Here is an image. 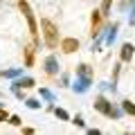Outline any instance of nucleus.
<instances>
[{
  "mask_svg": "<svg viewBox=\"0 0 135 135\" xmlns=\"http://www.w3.org/2000/svg\"><path fill=\"white\" fill-rule=\"evenodd\" d=\"M41 29H43V38H45V45L47 47H56L59 45V29L52 20L43 18L41 20Z\"/></svg>",
  "mask_w": 135,
  "mask_h": 135,
  "instance_id": "1",
  "label": "nucleus"
},
{
  "mask_svg": "<svg viewBox=\"0 0 135 135\" xmlns=\"http://www.w3.org/2000/svg\"><path fill=\"white\" fill-rule=\"evenodd\" d=\"M18 9L23 11V16L27 18V25H29V32H32L34 41H38V27H36V20H34V14H32V9H29V5L25 2V0H20V2H18Z\"/></svg>",
  "mask_w": 135,
  "mask_h": 135,
  "instance_id": "2",
  "label": "nucleus"
},
{
  "mask_svg": "<svg viewBox=\"0 0 135 135\" xmlns=\"http://www.w3.org/2000/svg\"><path fill=\"white\" fill-rule=\"evenodd\" d=\"M95 108H97L99 113H104V115H108V117H119V110L113 108L110 104H108L106 97H97V99H95Z\"/></svg>",
  "mask_w": 135,
  "mask_h": 135,
  "instance_id": "3",
  "label": "nucleus"
},
{
  "mask_svg": "<svg viewBox=\"0 0 135 135\" xmlns=\"http://www.w3.org/2000/svg\"><path fill=\"white\" fill-rule=\"evenodd\" d=\"M61 50H63L65 54L77 52V50H79V41H77V38H63V41H61Z\"/></svg>",
  "mask_w": 135,
  "mask_h": 135,
  "instance_id": "4",
  "label": "nucleus"
},
{
  "mask_svg": "<svg viewBox=\"0 0 135 135\" xmlns=\"http://www.w3.org/2000/svg\"><path fill=\"white\" fill-rule=\"evenodd\" d=\"M88 86H90V77H79L77 79V81H74V90H77V92H86L88 90Z\"/></svg>",
  "mask_w": 135,
  "mask_h": 135,
  "instance_id": "5",
  "label": "nucleus"
},
{
  "mask_svg": "<svg viewBox=\"0 0 135 135\" xmlns=\"http://www.w3.org/2000/svg\"><path fill=\"white\" fill-rule=\"evenodd\" d=\"M45 72H47V74H56L59 72V63H56V59H54V56L45 59Z\"/></svg>",
  "mask_w": 135,
  "mask_h": 135,
  "instance_id": "6",
  "label": "nucleus"
},
{
  "mask_svg": "<svg viewBox=\"0 0 135 135\" xmlns=\"http://www.w3.org/2000/svg\"><path fill=\"white\" fill-rule=\"evenodd\" d=\"M133 54H135V47H133L131 43H124V45H122V54H119L122 61H131V59H133Z\"/></svg>",
  "mask_w": 135,
  "mask_h": 135,
  "instance_id": "7",
  "label": "nucleus"
},
{
  "mask_svg": "<svg viewBox=\"0 0 135 135\" xmlns=\"http://www.w3.org/2000/svg\"><path fill=\"white\" fill-rule=\"evenodd\" d=\"M32 86H34V79L25 77V79H18V81H14V86H11V88H14V90H20V88H23V90H25V88H32Z\"/></svg>",
  "mask_w": 135,
  "mask_h": 135,
  "instance_id": "8",
  "label": "nucleus"
},
{
  "mask_svg": "<svg viewBox=\"0 0 135 135\" xmlns=\"http://www.w3.org/2000/svg\"><path fill=\"white\" fill-rule=\"evenodd\" d=\"M77 74L79 77H90V68H88L86 63H81V65L77 68Z\"/></svg>",
  "mask_w": 135,
  "mask_h": 135,
  "instance_id": "9",
  "label": "nucleus"
},
{
  "mask_svg": "<svg viewBox=\"0 0 135 135\" xmlns=\"http://www.w3.org/2000/svg\"><path fill=\"white\" fill-rule=\"evenodd\" d=\"M115 34H117V23H113V27L108 29V36H106V43H113V41H115Z\"/></svg>",
  "mask_w": 135,
  "mask_h": 135,
  "instance_id": "10",
  "label": "nucleus"
},
{
  "mask_svg": "<svg viewBox=\"0 0 135 135\" xmlns=\"http://www.w3.org/2000/svg\"><path fill=\"white\" fill-rule=\"evenodd\" d=\"M122 108H124V113H128V115H135V104H131V101H124Z\"/></svg>",
  "mask_w": 135,
  "mask_h": 135,
  "instance_id": "11",
  "label": "nucleus"
},
{
  "mask_svg": "<svg viewBox=\"0 0 135 135\" xmlns=\"http://www.w3.org/2000/svg\"><path fill=\"white\" fill-rule=\"evenodd\" d=\"M25 63H27V65H32V63H34V50L32 47L25 50Z\"/></svg>",
  "mask_w": 135,
  "mask_h": 135,
  "instance_id": "12",
  "label": "nucleus"
},
{
  "mask_svg": "<svg viewBox=\"0 0 135 135\" xmlns=\"http://www.w3.org/2000/svg\"><path fill=\"white\" fill-rule=\"evenodd\" d=\"M54 115H56L59 119H68V113L63 110V108H54Z\"/></svg>",
  "mask_w": 135,
  "mask_h": 135,
  "instance_id": "13",
  "label": "nucleus"
},
{
  "mask_svg": "<svg viewBox=\"0 0 135 135\" xmlns=\"http://www.w3.org/2000/svg\"><path fill=\"white\" fill-rule=\"evenodd\" d=\"M27 106L36 110V108H41V104H38V101H36V99H27Z\"/></svg>",
  "mask_w": 135,
  "mask_h": 135,
  "instance_id": "14",
  "label": "nucleus"
},
{
  "mask_svg": "<svg viewBox=\"0 0 135 135\" xmlns=\"http://www.w3.org/2000/svg\"><path fill=\"white\" fill-rule=\"evenodd\" d=\"M41 95H43L45 99H50V101H52V92H50V90H45V88H41Z\"/></svg>",
  "mask_w": 135,
  "mask_h": 135,
  "instance_id": "15",
  "label": "nucleus"
},
{
  "mask_svg": "<svg viewBox=\"0 0 135 135\" xmlns=\"http://www.w3.org/2000/svg\"><path fill=\"white\" fill-rule=\"evenodd\" d=\"M74 124H77V126H83V117L77 115V117H74Z\"/></svg>",
  "mask_w": 135,
  "mask_h": 135,
  "instance_id": "16",
  "label": "nucleus"
},
{
  "mask_svg": "<svg viewBox=\"0 0 135 135\" xmlns=\"http://www.w3.org/2000/svg\"><path fill=\"white\" fill-rule=\"evenodd\" d=\"M131 25H135V11H133V16H131Z\"/></svg>",
  "mask_w": 135,
  "mask_h": 135,
  "instance_id": "17",
  "label": "nucleus"
},
{
  "mask_svg": "<svg viewBox=\"0 0 135 135\" xmlns=\"http://www.w3.org/2000/svg\"><path fill=\"white\" fill-rule=\"evenodd\" d=\"M133 11H135V0H133V7H131V14H133Z\"/></svg>",
  "mask_w": 135,
  "mask_h": 135,
  "instance_id": "18",
  "label": "nucleus"
}]
</instances>
